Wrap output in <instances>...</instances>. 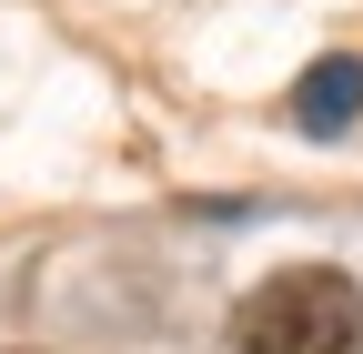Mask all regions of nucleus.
I'll list each match as a JSON object with an SVG mask.
<instances>
[{"mask_svg": "<svg viewBox=\"0 0 363 354\" xmlns=\"http://www.w3.org/2000/svg\"><path fill=\"white\" fill-rule=\"evenodd\" d=\"M353 112H363V61L353 51H323V61L293 81V122L303 132H343Z\"/></svg>", "mask_w": 363, "mask_h": 354, "instance_id": "nucleus-2", "label": "nucleus"}, {"mask_svg": "<svg viewBox=\"0 0 363 354\" xmlns=\"http://www.w3.org/2000/svg\"><path fill=\"white\" fill-rule=\"evenodd\" d=\"M233 354H363V294L333 263H293L242 294Z\"/></svg>", "mask_w": 363, "mask_h": 354, "instance_id": "nucleus-1", "label": "nucleus"}]
</instances>
